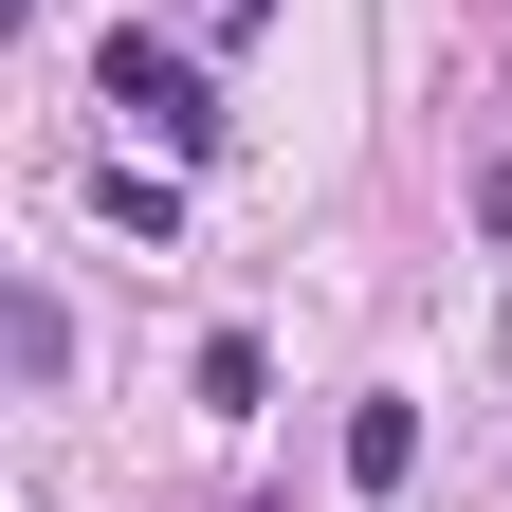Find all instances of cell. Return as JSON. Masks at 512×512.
<instances>
[{"instance_id":"obj_1","label":"cell","mask_w":512,"mask_h":512,"mask_svg":"<svg viewBox=\"0 0 512 512\" xmlns=\"http://www.w3.org/2000/svg\"><path fill=\"white\" fill-rule=\"evenodd\" d=\"M92 92H110V110H147L165 147H220V92H202V55H165V37H110V55H92Z\"/></svg>"},{"instance_id":"obj_2","label":"cell","mask_w":512,"mask_h":512,"mask_svg":"<svg viewBox=\"0 0 512 512\" xmlns=\"http://www.w3.org/2000/svg\"><path fill=\"white\" fill-rule=\"evenodd\" d=\"M403 476H421V403L366 384V403H348V494H403Z\"/></svg>"},{"instance_id":"obj_3","label":"cell","mask_w":512,"mask_h":512,"mask_svg":"<svg viewBox=\"0 0 512 512\" xmlns=\"http://www.w3.org/2000/svg\"><path fill=\"white\" fill-rule=\"evenodd\" d=\"M0 366H19V384H55V366H74V311H55L37 275H19V293H0Z\"/></svg>"}]
</instances>
